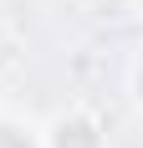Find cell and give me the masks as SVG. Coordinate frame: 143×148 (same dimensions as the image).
Wrapping results in <instances>:
<instances>
[{"instance_id":"cell-2","label":"cell","mask_w":143,"mask_h":148,"mask_svg":"<svg viewBox=\"0 0 143 148\" xmlns=\"http://www.w3.org/2000/svg\"><path fill=\"white\" fill-rule=\"evenodd\" d=\"M0 148H31L26 138H15V133H5V128H0Z\"/></svg>"},{"instance_id":"cell-1","label":"cell","mask_w":143,"mask_h":148,"mask_svg":"<svg viewBox=\"0 0 143 148\" xmlns=\"http://www.w3.org/2000/svg\"><path fill=\"white\" fill-rule=\"evenodd\" d=\"M56 148H97V133H92L87 123H72V128H61Z\"/></svg>"}]
</instances>
